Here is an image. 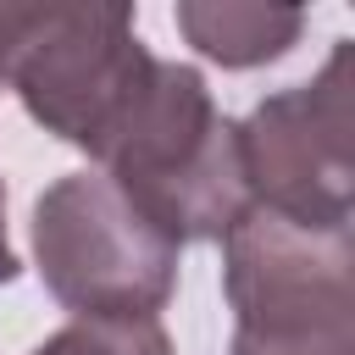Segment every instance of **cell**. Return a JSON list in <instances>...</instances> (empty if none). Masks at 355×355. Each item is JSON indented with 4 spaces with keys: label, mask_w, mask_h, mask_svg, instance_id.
<instances>
[{
    "label": "cell",
    "mask_w": 355,
    "mask_h": 355,
    "mask_svg": "<svg viewBox=\"0 0 355 355\" xmlns=\"http://www.w3.org/2000/svg\"><path fill=\"white\" fill-rule=\"evenodd\" d=\"M94 161L116 194L178 250L194 239H222L250 211L239 122L222 116L205 72L189 61L155 55V72L105 133Z\"/></svg>",
    "instance_id": "1"
},
{
    "label": "cell",
    "mask_w": 355,
    "mask_h": 355,
    "mask_svg": "<svg viewBox=\"0 0 355 355\" xmlns=\"http://www.w3.org/2000/svg\"><path fill=\"white\" fill-rule=\"evenodd\" d=\"M150 72L155 55L122 6H0V83L89 161Z\"/></svg>",
    "instance_id": "2"
},
{
    "label": "cell",
    "mask_w": 355,
    "mask_h": 355,
    "mask_svg": "<svg viewBox=\"0 0 355 355\" xmlns=\"http://www.w3.org/2000/svg\"><path fill=\"white\" fill-rule=\"evenodd\" d=\"M227 355H355V233L244 211L222 233Z\"/></svg>",
    "instance_id": "3"
},
{
    "label": "cell",
    "mask_w": 355,
    "mask_h": 355,
    "mask_svg": "<svg viewBox=\"0 0 355 355\" xmlns=\"http://www.w3.org/2000/svg\"><path fill=\"white\" fill-rule=\"evenodd\" d=\"M33 266L78 322H155L178 288V244L105 172H67L33 200Z\"/></svg>",
    "instance_id": "4"
},
{
    "label": "cell",
    "mask_w": 355,
    "mask_h": 355,
    "mask_svg": "<svg viewBox=\"0 0 355 355\" xmlns=\"http://www.w3.org/2000/svg\"><path fill=\"white\" fill-rule=\"evenodd\" d=\"M239 166L255 211L311 233H349L355 194V44L338 39L316 78L266 94L239 122Z\"/></svg>",
    "instance_id": "5"
},
{
    "label": "cell",
    "mask_w": 355,
    "mask_h": 355,
    "mask_svg": "<svg viewBox=\"0 0 355 355\" xmlns=\"http://www.w3.org/2000/svg\"><path fill=\"white\" fill-rule=\"evenodd\" d=\"M178 33L216 67L244 72L288 55L305 33L300 6H244V0H183L172 11Z\"/></svg>",
    "instance_id": "6"
},
{
    "label": "cell",
    "mask_w": 355,
    "mask_h": 355,
    "mask_svg": "<svg viewBox=\"0 0 355 355\" xmlns=\"http://www.w3.org/2000/svg\"><path fill=\"white\" fill-rule=\"evenodd\" d=\"M28 355H172L161 322H67Z\"/></svg>",
    "instance_id": "7"
},
{
    "label": "cell",
    "mask_w": 355,
    "mask_h": 355,
    "mask_svg": "<svg viewBox=\"0 0 355 355\" xmlns=\"http://www.w3.org/2000/svg\"><path fill=\"white\" fill-rule=\"evenodd\" d=\"M22 272V261H17V250H11V239H6V183H0V288L11 283Z\"/></svg>",
    "instance_id": "8"
}]
</instances>
